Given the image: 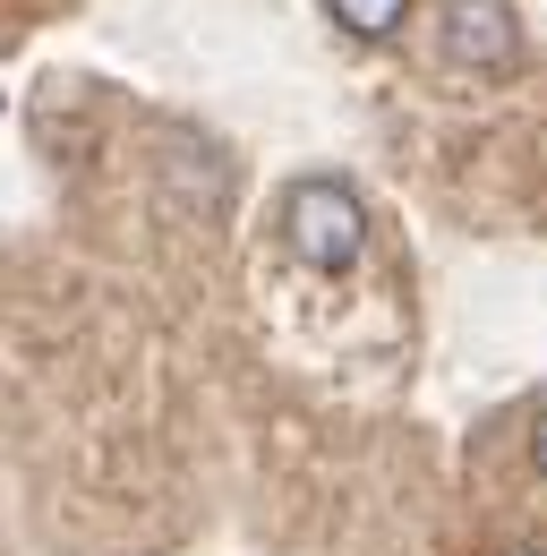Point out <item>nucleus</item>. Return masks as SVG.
Returning <instances> with one entry per match:
<instances>
[{
  "label": "nucleus",
  "instance_id": "nucleus-3",
  "mask_svg": "<svg viewBox=\"0 0 547 556\" xmlns=\"http://www.w3.org/2000/svg\"><path fill=\"white\" fill-rule=\"evenodd\" d=\"M326 9H334V17L351 26V35H368V43L403 26V0H326Z\"/></svg>",
  "mask_w": 547,
  "mask_h": 556
},
{
  "label": "nucleus",
  "instance_id": "nucleus-4",
  "mask_svg": "<svg viewBox=\"0 0 547 556\" xmlns=\"http://www.w3.org/2000/svg\"><path fill=\"white\" fill-rule=\"evenodd\" d=\"M539 471H547V412H539Z\"/></svg>",
  "mask_w": 547,
  "mask_h": 556
},
{
  "label": "nucleus",
  "instance_id": "nucleus-1",
  "mask_svg": "<svg viewBox=\"0 0 547 556\" xmlns=\"http://www.w3.org/2000/svg\"><path fill=\"white\" fill-rule=\"evenodd\" d=\"M282 240H291V257H300V266L342 275V266L359 257V240H368L359 198H351L342 180H300V189L282 198Z\"/></svg>",
  "mask_w": 547,
  "mask_h": 556
},
{
  "label": "nucleus",
  "instance_id": "nucleus-2",
  "mask_svg": "<svg viewBox=\"0 0 547 556\" xmlns=\"http://www.w3.org/2000/svg\"><path fill=\"white\" fill-rule=\"evenodd\" d=\"M436 52H445V70L505 77L513 61H522V26H513V9H505V0H454V9H445Z\"/></svg>",
  "mask_w": 547,
  "mask_h": 556
},
{
  "label": "nucleus",
  "instance_id": "nucleus-5",
  "mask_svg": "<svg viewBox=\"0 0 547 556\" xmlns=\"http://www.w3.org/2000/svg\"><path fill=\"white\" fill-rule=\"evenodd\" d=\"M513 556H539V548H513Z\"/></svg>",
  "mask_w": 547,
  "mask_h": 556
}]
</instances>
